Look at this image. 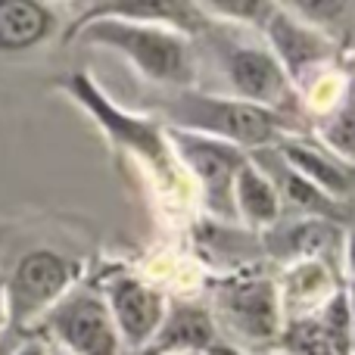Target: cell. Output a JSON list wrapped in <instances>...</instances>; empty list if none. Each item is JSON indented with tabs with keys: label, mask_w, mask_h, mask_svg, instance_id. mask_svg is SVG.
I'll return each instance as SVG.
<instances>
[{
	"label": "cell",
	"mask_w": 355,
	"mask_h": 355,
	"mask_svg": "<svg viewBox=\"0 0 355 355\" xmlns=\"http://www.w3.org/2000/svg\"><path fill=\"white\" fill-rule=\"evenodd\" d=\"M62 91L97 122V128L103 131L106 141L119 153L135 159L144 172L153 178L156 187L166 196H184L187 200L193 193L184 172L178 168L172 147H168L166 122L141 116V112H128L112 97H106V91L87 72H72L62 81Z\"/></svg>",
	"instance_id": "obj_1"
},
{
	"label": "cell",
	"mask_w": 355,
	"mask_h": 355,
	"mask_svg": "<svg viewBox=\"0 0 355 355\" xmlns=\"http://www.w3.org/2000/svg\"><path fill=\"white\" fill-rule=\"evenodd\" d=\"M62 41L110 47L122 53L144 78L153 85H166L175 91L193 87L196 81V56L187 35L172 31L166 25L125 22V19H91L81 25H69Z\"/></svg>",
	"instance_id": "obj_2"
},
{
	"label": "cell",
	"mask_w": 355,
	"mask_h": 355,
	"mask_svg": "<svg viewBox=\"0 0 355 355\" xmlns=\"http://www.w3.org/2000/svg\"><path fill=\"white\" fill-rule=\"evenodd\" d=\"M166 110H168L166 125L215 137L221 144L243 150L246 156L275 147L284 137H302V128L296 122L277 116V112L259 110L252 103H243V100H234L227 94L184 87V91L175 94V100H168Z\"/></svg>",
	"instance_id": "obj_3"
},
{
	"label": "cell",
	"mask_w": 355,
	"mask_h": 355,
	"mask_svg": "<svg viewBox=\"0 0 355 355\" xmlns=\"http://www.w3.org/2000/svg\"><path fill=\"white\" fill-rule=\"evenodd\" d=\"M78 281V265L56 250H31L16 262L3 287L6 327L25 331L37 324Z\"/></svg>",
	"instance_id": "obj_4"
},
{
	"label": "cell",
	"mask_w": 355,
	"mask_h": 355,
	"mask_svg": "<svg viewBox=\"0 0 355 355\" xmlns=\"http://www.w3.org/2000/svg\"><path fill=\"white\" fill-rule=\"evenodd\" d=\"M218 56H221L225 81L231 87L227 97L252 103L259 110L277 112V116L290 119V122H293V116H300L302 110L300 94L290 85L287 72L275 60L268 44H246V41L225 37Z\"/></svg>",
	"instance_id": "obj_5"
},
{
	"label": "cell",
	"mask_w": 355,
	"mask_h": 355,
	"mask_svg": "<svg viewBox=\"0 0 355 355\" xmlns=\"http://www.w3.org/2000/svg\"><path fill=\"white\" fill-rule=\"evenodd\" d=\"M41 337H47L53 346L66 349L69 355H122L116 321H112L106 300L94 284L72 287L37 327Z\"/></svg>",
	"instance_id": "obj_6"
},
{
	"label": "cell",
	"mask_w": 355,
	"mask_h": 355,
	"mask_svg": "<svg viewBox=\"0 0 355 355\" xmlns=\"http://www.w3.org/2000/svg\"><path fill=\"white\" fill-rule=\"evenodd\" d=\"M215 327H225L252 349H268L284 337L281 293L271 277L243 275L215 290Z\"/></svg>",
	"instance_id": "obj_7"
},
{
	"label": "cell",
	"mask_w": 355,
	"mask_h": 355,
	"mask_svg": "<svg viewBox=\"0 0 355 355\" xmlns=\"http://www.w3.org/2000/svg\"><path fill=\"white\" fill-rule=\"evenodd\" d=\"M166 137L175 153L178 168L187 178L190 190H196L202 196V202H206V209L212 215L234 218L231 184H234L237 168L246 159L243 150L231 147V144H221L215 137L175 128V125H166Z\"/></svg>",
	"instance_id": "obj_8"
},
{
	"label": "cell",
	"mask_w": 355,
	"mask_h": 355,
	"mask_svg": "<svg viewBox=\"0 0 355 355\" xmlns=\"http://www.w3.org/2000/svg\"><path fill=\"white\" fill-rule=\"evenodd\" d=\"M262 31H265V44L275 53V60L281 62V69L287 72L296 94H302L309 85H315L321 75L340 69L337 41L327 37L324 31L306 25L302 19H296L284 3H275V12L262 25Z\"/></svg>",
	"instance_id": "obj_9"
},
{
	"label": "cell",
	"mask_w": 355,
	"mask_h": 355,
	"mask_svg": "<svg viewBox=\"0 0 355 355\" xmlns=\"http://www.w3.org/2000/svg\"><path fill=\"white\" fill-rule=\"evenodd\" d=\"M94 287L106 300V309H110L119 340H122V349L141 355L166 318V293L131 271H106L103 281Z\"/></svg>",
	"instance_id": "obj_10"
},
{
	"label": "cell",
	"mask_w": 355,
	"mask_h": 355,
	"mask_svg": "<svg viewBox=\"0 0 355 355\" xmlns=\"http://www.w3.org/2000/svg\"><path fill=\"white\" fill-rule=\"evenodd\" d=\"M91 19H125V22L166 25V28L187 35L190 41L202 31H209V19L190 0H97V3L78 6V16H72L69 25H81L91 22Z\"/></svg>",
	"instance_id": "obj_11"
},
{
	"label": "cell",
	"mask_w": 355,
	"mask_h": 355,
	"mask_svg": "<svg viewBox=\"0 0 355 355\" xmlns=\"http://www.w3.org/2000/svg\"><path fill=\"white\" fill-rule=\"evenodd\" d=\"M250 159L256 162L265 172L271 184H275L277 196H281V206L287 202L290 209L302 215V218H321V221H343L349 225V206L346 202L331 200L327 193H321L315 184H309L302 175H296L287 162L277 156L275 147L259 150V153H250Z\"/></svg>",
	"instance_id": "obj_12"
},
{
	"label": "cell",
	"mask_w": 355,
	"mask_h": 355,
	"mask_svg": "<svg viewBox=\"0 0 355 355\" xmlns=\"http://www.w3.org/2000/svg\"><path fill=\"white\" fill-rule=\"evenodd\" d=\"M218 343L212 312L196 302H168L159 331L141 355H206Z\"/></svg>",
	"instance_id": "obj_13"
},
{
	"label": "cell",
	"mask_w": 355,
	"mask_h": 355,
	"mask_svg": "<svg viewBox=\"0 0 355 355\" xmlns=\"http://www.w3.org/2000/svg\"><path fill=\"white\" fill-rule=\"evenodd\" d=\"M275 150L296 175H302L309 184H315L321 193H327L331 200L349 206V200H352V166L340 162L337 156H331L327 150H321L318 144H312L309 137H284L281 144H275Z\"/></svg>",
	"instance_id": "obj_14"
},
{
	"label": "cell",
	"mask_w": 355,
	"mask_h": 355,
	"mask_svg": "<svg viewBox=\"0 0 355 355\" xmlns=\"http://www.w3.org/2000/svg\"><path fill=\"white\" fill-rule=\"evenodd\" d=\"M284 309V324L290 321H306L321 312L327 300L337 293V277L321 259H302L290 262L284 281L277 284Z\"/></svg>",
	"instance_id": "obj_15"
},
{
	"label": "cell",
	"mask_w": 355,
	"mask_h": 355,
	"mask_svg": "<svg viewBox=\"0 0 355 355\" xmlns=\"http://www.w3.org/2000/svg\"><path fill=\"white\" fill-rule=\"evenodd\" d=\"M231 206H234V218H240L243 225L256 227V231L275 227L284 215L281 196H277L275 184L265 178V172L250 159V156H246L243 166H240L237 175H234Z\"/></svg>",
	"instance_id": "obj_16"
},
{
	"label": "cell",
	"mask_w": 355,
	"mask_h": 355,
	"mask_svg": "<svg viewBox=\"0 0 355 355\" xmlns=\"http://www.w3.org/2000/svg\"><path fill=\"white\" fill-rule=\"evenodd\" d=\"M56 31V16L41 0H0V53H22Z\"/></svg>",
	"instance_id": "obj_17"
},
{
	"label": "cell",
	"mask_w": 355,
	"mask_h": 355,
	"mask_svg": "<svg viewBox=\"0 0 355 355\" xmlns=\"http://www.w3.org/2000/svg\"><path fill=\"white\" fill-rule=\"evenodd\" d=\"M315 137H318V147L327 150L331 156H337L340 162L352 166V94L346 100H340L331 112L318 116L315 122Z\"/></svg>",
	"instance_id": "obj_18"
},
{
	"label": "cell",
	"mask_w": 355,
	"mask_h": 355,
	"mask_svg": "<svg viewBox=\"0 0 355 355\" xmlns=\"http://www.w3.org/2000/svg\"><path fill=\"white\" fill-rule=\"evenodd\" d=\"M206 19H221V22H237V25H256L262 28L268 16L275 12V3L268 0H209V3H196Z\"/></svg>",
	"instance_id": "obj_19"
},
{
	"label": "cell",
	"mask_w": 355,
	"mask_h": 355,
	"mask_svg": "<svg viewBox=\"0 0 355 355\" xmlns=\"http://www.w3.org/2000/svg\"><path fill=\"white\" fill-rule=\"evenodd\" d=\"M6 355H50V343L47 337H41V334H25V340H19L16 346H10V352Z\"/></svg>",
	"instance_id": "obj_20"
},
{
	"label": "cell",
	"mask_w": 355,
	"mask_h": 355,
	"mask_svg": "<svg viewBox=\"0 0 355 355\" xmlns=\"http://www.w3.org/2000/svg\"><path fill=\"white\" fill-rule=\"evenodd\" d=\"M6 334V309H3V287H0V337Z\"/></svg>",
	"instance_id": "obj_21"
},
{
	"label": "cell",
	"mask_w": 355,
	"mask_h": 355,
	"mask_svg": "<svg viewBox=\"0 0 355 355\" xmlns=\"http://www.w3.org/2000/svg\"><path fill=\"white\" fill-rule=\"evenodd\" d=\"M6 334H10V327H6ZM6 334H3V337H0V355H6V352H10V340H6Z\"/></svg>",
	"instance_id": "obj_22"
},
{
	"label": "cell",
	"mask_w": 355,
	"mask_h": 355,
	"mask_svg": "<svg viewBox=\"0 0 355 355\" xmlns=\"http://www.w3.org/2000/svg\"><path fill=\"white\" fill-rule=\"evenodd\" d=\"M47 343H50V340H47ZM50 355H69L66 349H60V346H53V343H50Z\"/></svg>",
	"instance_id": "obj_23"
},
{
	"label": "cell",
	"mask_w": 355,
	"mask_h": 355,
	"mask_svg": "<svg viewBox=\"0 0 355 355\" xmlns=\"http://www.w3.org/2000/svg\"><path fill=\"white\" fill-rule=\"evenodd\" d=\"M262 355H287V352H262Z\"/></svg>",
	"instance_id": "obj_24"
}]
</instances>
